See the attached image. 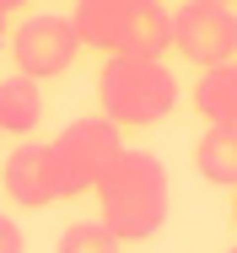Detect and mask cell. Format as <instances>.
Instances as JSON below:
<instances>
[{"mask_svg":"<svg viewBox=\"0 0 237 253\" xmlns=\"http://www.w3.org/2000/svg\"><path fill=\"white\" fill-rule=\"evenodd\" d=\"M97 97L102 119L119 129H151L162 119H173L178 108V81L162 59H130V54H108L102 76H97Z\"/></svg>","mask_w":237,"mask_h":253,"instance_id":"2","label":"cell"},{"mask_svg":"<svg viewBox=\"0 0 237 253\" xmlns=\"http://www.w3.org/2000/svg\"><path fill=\"white\" fill-rule=\"evenodd\" d=\"M194 108H199L205 124H232L237 129V59L199 70V81H194Z\"/></svg>","mask_w":237,"mask_h":253,"instance_id":"10","label":"cell"},{"mask_svg":"<svg viewBox=\"0 0 237 253\" xmlns=\"http://www.w3.org/2000/svg\"><path fill=\"white\" fill-rule=\"evenodd\" d=\"M81 54V33L70 16H27L11 38V59H16V76H33V81H54L76 65Z\"/></svg>","mask_w":237,"mask_h":253,"instance_id":"5","label":"cell"},{"mask_svg":"<svg viewBox=\"0 0 237 253\" xmlns=\"http://www.w3.org/2000/svg\"><path fill=\"white\" fill-rule=\"evenodd\" d=\"M0 183H5L11 205H22V210H44V205L65 200V183H59L54 146H38V140H22L16 151L5 156V167H0Z\"/></svg>","mask_w":237,"mask_h":253,"instance_id":"6","label":"cell"},{"mask_svg":"<svg viewBox=\"0 0 237 253\" xmlns=\"http://www.w3.org/2000/svg\"><path fill=\"white\" fill-rule=\"evenodd\" d=\"M130 11H135V0H76L70 22H76V33H81V49L113 54L124 22H130Z\"/></svg>","mask_w":237,"mask_h":253,"instance_id":"8","label":"cell"},{"mask_svg":"<svg viewBox=\"0 0 237 253\" xmlns=\"http://www.w3.org/2000/svg\"><path fill=\"white\" fill-rule=\"evenodd\" d=\"M0 33H5V16H0Z\"/></svg>","mask_w":237,"mask_h":253,"instance_id":"16","label":"cell"},{"mask_svg":"<svg viewBox=\"0 0 237 253\" xmlns=\"http://www.w3.org/2000/svg\"><path fill=\"white\" fill-rule=\"evenodd\" d=\"M38 124H44V92H38V81L33 76H5L0 81V135L27 140Z\"/></svg>","mask_w":237,"mask_h":253,"instance_id":"9","label":"cell"},{"mask_svg":"<svg viewBox=\"0 0 237 253\" xmlns=\"http://www.w3.org/2000/svg\"><path fill=\"white\" fill-rule=\"evenodd\" d=\"M227 253H237V248H227Z\"/></svg>","mask_w":237,"mask_h":253,"instance_id":"18","label":"cell"},{"mask_svg":"<svg viewBox=\"0 0 237 253\" xmlns=\"http://www.w3.org/2000/svg\"><path fill=\"white\" fill-rule=\"evenodd\" d=\"M27 0H0V16H11V11H22Z\"/></svg>","mask_w":237,"mask_h":253,"instance_id":"14","label":"cell"},{"mask_svg":"<svg viewBox=\"0 0 237 253\" xmlns=\"http://www.w3.org/2000/svg\"><path fill=\"white\" fill-rule=\"evenodd\" d=\"M54 253H124V243L102 221H76V226H65V237H59Z\"/></svg>","mask_w":237,"mask_h":253,"instance_id":"12","label":"cell"},{"mask_svg":"<svg viewBox=\"0 0 237 253\" xmlns=\"http://www.w3.org/2000/svg\"><path fill=\"white\" fill-rule=\"evenodd\" d=\"M173 49L199 70L237 59V11L216 0H184L173 11Z\"/></svg>","mask_w":237,"mask_h":253,"instance_id":"4","label":"cell"},{"mask_svg":"<svg viewBox=\"0 0 237 253\" xmlns=\"http://www.w3.org/2000/svg\"><path fill=\"white\" fill-rule=\"evenodd\" d=\"M97 205H102V226H108L119 243H145V237H156V232L167 226V210H173V183H167L162 156L124 151L119 167L102 178Z\"/></svg>","mask_w":237,"mask_h":253,"instance_id":"1","label":"cell"},{"mask_svg":"<svg viewBox=\"0 0 237 253\" xmlns=\"http://www.w3.org/2000/svg\"><path fill=\"white\" fill-rule=\"evenodd\" d=\"M232 226H237V189H232Z\"/></svg>","mask_w":237,"mask_h":253,"instance_id":"15","label":"cell"},{"mask_svg":"<svg viewBox=\"0 0 237 253\" xmlns=\"http://www.w3.org/2000/svg\"><path fill=\"white\" fill-rule=\"evenodd\" d=\"M167 49H173V11H167L162 0H135V11H130V22H124L113 54H130V59H162Z\"/></svg>","mask_w":237,"mask_h":253,"instance_id":"7","label":"cell"},{"mask_svg":"<svg viewBox=\"0 0 237 253\" xmlns=\"http://www.w3.org/2000/svg\"><path fill=\"white\" fill-rule=\"evenodd\" d=\"M216 5H232V0H216Z\"/></svg>","mask_w":237,"mask_h":253,"instance_id":"17","label":"cell"},{"mask_svg":"<svg viewBox=\"0 0 237 253\" xmlns=\"http://www.w3.org/2000/svg\"><path fill=\"white\" fill-rule=\"evenodd\" d=\"M194 167L199 178L221 183V189H237V129L232 124H210L194 146Z\"/></svg>","mask_w":237,"mask_h":253,"instance_id":"11","label":"cell"},{"mask_svg":"<svg viewBox=\"0 0 237 253\" xmlns=\"http://www.w3.org/2000/svg\"><path fill=\"white\" fill-rule=\"evenodd\" d=\"M54 146V162H59V183H65V200H76V194H87V189H102V178L119 167V156H124V140H119V124H108V119H76L59 140H48Z\"/></svg>","mask_w":237,"mask_h":253,"instance_id":"3","label":"cell"},{"mask_svg":"<svg viewBox=\"0 0 237 253\" xmlns=\"http://www.w3.org/2000/svg\"><path fill=\"white\" fill-rule=\"evenodd\" d=\"M27 248V237H22V226L11 221V215H0V253H22Z\"/></svg>","mask_w":237,"mask_h":253,"instance_id":"13","label":"cell"}]
</instances>
